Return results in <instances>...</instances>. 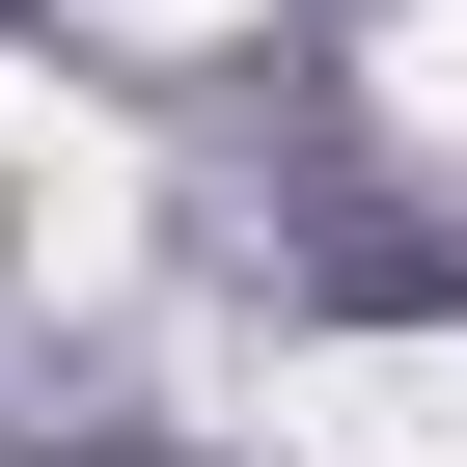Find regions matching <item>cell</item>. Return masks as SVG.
I'll return each mask as SVG.
<instances>
[{"mask_svg": "<svg viewBox=\"0 0 467 467\" xmlns=\"http://www.w3.org/2000/svg\"><path fill=\"white\" fill-rule=\"evenodd\" d=\"M275 467H467V330H358V358H275Z\"/></svg>", "mask_w": 467, "mask_h": 467, "instance_id": "cell-1", "label": "cell"}, {"mask_svg": "<svg viewBox=\"0 0 467 467\" xmlns=\"http://www.w3.org/2000/svg\"><path fill=\"white\" fill-rule=\"evenodd\" d=\"M385 110H412V138H467V0H412V28H385Z\"/></svg>", "mask_w": 467, "mask_h": 467, "instance_id": "cell-2", "label": "cell"}, {"mask_svg": "<svg viewBox=\"0 0 467 467\" xmlns=\"http://www.w3.org/2000/svg\"><path fill=\"white\" fill-rule=\"evenodd\" d=\"M56 138H83V110H56V83H28V56H0V192H28V165H56Z\"/></svg>", "mask_w": 467, "mask_h": 467, "instance_id": "cell-3", "label": "cell"}, {"mask_svg": "<svg viewBox=\"0 0 467 467\" xmlns=\"http://www.w3.org/2000/svg\"><path fill=\"white\" fill-rule=\"evenodd\" d=\"M110 28H248V0H110Z\"/></svg>", "mask_w": 467, "mask_h": 467, "instance_id": "cell-4", "label": "cell"}]
</instances>
